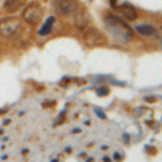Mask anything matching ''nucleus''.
Masks as SVG:
<instances>
[{"instance_id":"f257e3e1","label":"nucleus","mask_w":162,"mask_h":162,"mask_svg":"<svg viewBox=\"0 0 162 162\" xmlns=\"http://www.w3.org/2000/svg\"><path fill=\"white\" fill-rule=\"evenodd\" d=\"M105 28L108 34L116 40L122 43H128L133 38V30L123 19L113 14H108L104 19Z\"/></svg>"},{"instance_id":"f03ea898","label":"nucleus","mask_w":162,"mask_h":162,"mask_svg":"<svg viewBox=\"0 0 162 162\" xmlns=\"http://www.w3.org/2000/svg\"><path fill=\"white\" fill-rule=\"evenodd\" d=\"M43 9L40 6V3L36 1L30 2L29 4L25 6V9L23 10V15L24 19H25L27 23L32 24V25H36L39 24L43 19Z\"/></svg>"},{"instance_id":"7ed1b4c3","label":"nucleus","mask_w":162,"mask_h":162,"mask_svg":"<svg viewBox=\"0 0 162 162\" xmlns=\"http://www.w3.org/2000/svg\"><path fill=\"white\" fill-rule=\"evenodd\" d=\"M83 39L90 48L105 47L107 45V37L95 27H90L83 34Z\"/></svg>"},{"instance_id":"20e7f679","label":"nucleus","mask_w":162,"mask_h":162,"mask_svg":"<svg viewBox=\"0 0 162 162\" xmlns=\"http://www.w3.org/2000/svg\"><path fill=\"white\" fill-rule=\"evenodd\" d=\"M21 21L15 16L0 19V35L2 37H11L17 32Z\"/></svg>"},{"instance_id":"39448f33","label":"nucleus","mask_w":162,"mask_h":162,"mask_svg":"<svg viewBox=\"0 0 162 162\" xmlns=\"http://www.w3.org/2000/svg\"><path fill=\"white\" fill-rule=\"evenodd\" d=\"M79 8L77 0H55L54 9L55 12L60 15H68L75 13Z\"/></svg>"},{"instance_id":"423d86ee","label":"nucleus","mask_w":162,"mask_h":162,"mask_svg":"<svg viewBox=\"0 0 162 162\" xmlns=\"http://www.w3.org/2000/svg\"><path fill=\"white\" fill-rule=\"evenodd\" d=\"M117 11H119L120 14L126 19L128 21H135L137 19V12H136V9L132 6L131 3L129 2L124 1L123 3L121 4L120 6H118L116 9Z\"/></svg>"},{"instance_id":"0eeeda50","label":"nucleus","mask_w":162,"mask_h":162,"mask_svg":"<svg viewBox=\"0 0 162 162\" xmlns=\"http://www.w3.org/2000/svg\"><path fill=\"white\" fill-rule=\"evenodd\" d=\"M26 4V0H6L4 2V11L6 13H15Z\"/></svg>"},{"instance_id":"6e6552de","label":"nucleus","mask_w":162,"mask_h":162,"mask_svg":"<svg viewBox=\"0 0 162 162\" xmlns=\"http://www.w3.org/2000/svg\"><path fill=\"white\" fill-rule=\"evenodd\" d=\"M76 12H77V11H76ZM87 21H89V13H87V11L85 10L84 8L76 13L75 23L79 29H81V30L84 29V27L87 24Z\"/></svg>"},{"instance_id":"1a4fd4ad","label":"nucleus","mask_w":162,"mask_h":162,"mask_svg":"<svg viewBox=\"0 0 162 162\" xmlns=\"http://www.w3.org/2000/svg\"><path fill=\"white\" fill-rule=\"evenodd\" d=\"M54 22H55V17L54 16H49L45 21V23L43 24L42 27L39 29L38 34L40 36H45V35H49L52 32V28H53Z\"/></svg>"},{"instance_id":"9d476101","label":"nucleus","mask_w":162,"mask_h":162,"mask_svg":"<svg viewBox=\"0 0 162 162\" xmlns=\"http://www.w3.org/2000/svg\"><path fill=\"white\" fill-rule=\"evenodd\" d=\"M135 28H136V30L139 32V34L144 35V36H151V35H154L157 32V28L152 25H148V24L136 26Z\"/></svg>"},{"instance_id":"9b49d317","label":"nucleus","mask_w":162,"mask_h":162,"mask_svg":"<svg viewBox=\"0 0 162 162\" xmlns=\"http://www.w3.org/2000/svg\"><path fill=\"white\" fill-rule=\"evenodd\" d=\"M109 93H110V89H109L108 87H106V85H102V87L96 89V94H97V96H100V97L107 96Z\"/></svg>"},{"instance_id":"f8f14e48","label":"nucleus","mask_w":162,"mask_h":162,"mask_svg":"<svg viewBox=\"0 0 162 162\" xmlns=\"http://www.w3.org/2000/svg\"><path fill=\"white\" fill-rule=\"evenodd\" d=\"M109 2H110V6L111 8L113 9H117L118 6H120L122 3L124 2V0H109Z\"/></svg>"},{"instance_id":"ddd939ff","label":"nucleus","mask_w":162,"mask_h":162,"mask_svg":"<svg viewBox=\"0 0 162 162\" xmlns=\"http://www.w3.org/2000/svg\"><path fill=\"white\" fill-rule=\"evenodd\" d=\"M95 113L97 115L98 118H100V119H106V115L104 113V111L102 110L100 108H95Z\"/></svg>"},{"instance_id":"4468645a","label":"nucleus","mask_w":162,"mask_h":162,"mask_svg":"<svg viewBox=\"0 0 162 162\" xmlns=\"http://www.w3.org/2000/svg\"><path fill=\"white\" fill-rule=\"evenodd\" d=\"M144 100L148 103H155L157 100V97L156 96H146V97H144Z\"/></svg>"},{"instance_id":"2eb2a0df","label":"nucleus","mask_w":162,"mask_h":162,"mask_svg":"<svg viewBox=\"0 0 162 162\" xmlns=\"http://www.w3.org/2000/svg\"><path fill=\"white\" fill-rule=\"evenodd\" d=\"M123 139L126 142V144H129V142H130V137H129L128 134H123Z\"/></svg>"},{"instance_id":"dca6fc26","label":"nucleus","mask_w":162,"mask_h":162,"mask_svg":"<svg viewBox=\"0 0 162 162\" xmlns=\"http://www.w3.org/2000/svg\"><path fill=\"white\" fill-rule=\"evenodd\" d=\"M113 157H115V160H117V161H120L122 159V157L120 156L119 154H117V152H115V156Z\"/></svg>"},{"instance_id":"f3484780","label":"nucleus","mask_w":162,"mask_h":162,"mask_svg":"<svg viewBox=\"0 0 162 162\" xmlns=\"http://www.w3.org/2000/svg\"><path fill=\"white\" fill-rule=\"evenodd\" d=\"M6 111H8V109H3V110H2V109H0V115H2V113H6Z\"/></svg>"},{"instance_id":"a211bd4d","label":"nucleus","mask_w":162,"mask_h":162,"mask_svg":"<svg viewBox=\"0 0 162 162\" xmlns=\"http://www.w3.org/2000/svg\"><path fill=\"white\" fill-rule=\"evenodd\" d=\"M103 160L106 161V162H110V159H109L108 157H104V158H103Z\"/></svg>"},{"instance_id":"6ab92c4d","label":"nucleus","mask_w":162,"mask_h":162,"mask_svg":"<svg viewBox=\"0 0 162 162\" xmlns=\"http://www.w3.org/2000/svg\"><path fill=\"white\" fill-rule=\"evenodd\" d=\"M27 152H28V149H23V150H22V154H23V155H26Z\"/></svg>"},{"instance_id":"aec40b11","label":"nucleus","mask_w":162,"mask_h":162,"mask_svg":"<svg viewBox=\"0 0 162 162\" xmlns=\"http://www.w3.org/2000/svg\"><path fill=\"white\" fill-rule=\"evenodd\" d=\"M77 132H81L80 129H75V130H73V133H77Z\"/></svg>"},{"instance_id":"412c9836","label":"nucleus","mask_w":162,"mask_h":162,"mask_svg":"<svg viewBox=\"0 0 162 162\" xmlns=\"http://www.w3.org/2000/svg\"><path fill=\"white\" fill-rule=\"evenodd\" d=\"M107 148H108V147H107V146H103L102 149H107Z\"/></svg>"},{"instance_id":"4be33fe9","label":"nucleus","mask_w":162,"mask_h":162,"mask_svg":"<svg viewBox=\"0 0 162 162\" xmlns=\"http://www.w3.org/2000/svg\"><path fill=\"white\" fill-rule=\"evenodd\" d=\"M3 133V130H0V134H2Z\"/></svg>"},{"instance_id":"5701e85b","label":"nucleus","mask_w":162,"mask_h":162,"mask_svg":"<svg viewBox=\"0 0 162 162\" xmlns=\"http://www.w3.org/2000/svg\"><path fill=\"white\" fill-rule=\"evenodd\" d=\"M90 1H93V0H90Z\"/></svg>"}]
</instances>
